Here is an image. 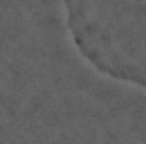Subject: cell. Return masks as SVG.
Returning <instances> with one entry per match:
<instances>
[{"mask_svg": "<svg viewBox=\"0 0 146 144\" xmlns=\"http://www.w3.org/2000/svg\"><path fill=\"white\" fill-rule=\"evenodd\" d=\"M65 29L99 74L146 90V0H61Z\"/></svg>", "mask_w": 146, "mask_h": 144, "instance_id": "cell-1", "label": "cell"}]
</instances>
